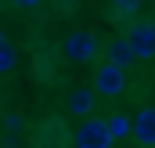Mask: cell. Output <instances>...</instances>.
<instances>
[{"mask_svg": "<svg viewBox=\"0 0 155 148\" xmlns=\"http://www.w3.org/2000/svg\"><path fill=\"white\" fill-rule=\"evenodd\" d=\"M126 43H130V54L134 62H152L155 58V18H134L126 25Z\"/></svg>", "mask_w": 155, "mask_h": 148, "instance_id": "1", "label": "cell"}, {"mask_svg": "<svg viewBox=\"0 0 155 148\" xmlns=\"http://www.w3.org/2000/svg\"><path fill=\"white\" fill-rule=\"evenodd\" d=\"M112 126H108V119H90V116H83V123H79L76 130H72V145L76 148H112Z\"/></svg>", "mask_w": 155, "mask_h": 148, "instance_id": "2", "label": "cell"}, {"mask_svg": "<svg viewBox=\"0 0 155 148\" xmlns=\"http://www.w3.org/2000/svg\"><path fill=\"white\" fill-rule=\"evenodd\" d=\"M97 36L90 33V29H72L69 36L61 40V54L72 62V65H87V62H94V54H97Z\"/></svg>", "mask_w": 155, "mask_h": 148, "instance_id": "3", "label": "cell"}, {"mask_svg": "<svg viewBox=\"0 0 155 148\" xmlns=\"http://www.w3.org/2000/svg\"><path fill=\"white\" fill-rule=\"evenodd\" d=\"M123 90H126V69L105 58V62L97 65V72H94V94L112 101V98H119Z\"/></svg>", "mask_w": 155, "mask_h": 148, "instance_id": "4", "label": "cell"}, {"mask_svg": "<svg viewBox=\"0 0 155 148\" xmlns=\"http://www.w3.org/2000/svg\"><path fill=\"white\" fill-rule=\"evenodd\" d=\"M130 134H134V141L141 148H155V105H148V109H141L134 116Z\"/></svg>", "mask_w": 155, "mask_h": 148, "instance_id": "5", "label": "cell"}, {"mask_svg": "<svg viewBox=\"0 0 155 148\" xmlns=\"http://www.w3.org/2000/svg\"><path fill=\"white\" fill-rule=\"evenodd\" d=\"M94 98H97V94H94V87H76V90H69V98H65V112L83 119V116H90L94 105H97Z\"/></svg>", "mask_w": 155, "mask_h": 148, "instance_id": "6", "label": "cell"}, {"mask_svg": "<svg viewBox=\"0 0 155 148\" xmlns=\"http://www.w3.org/2000/svg\"><path fill=\"white\" fill-rule=\"evenodd\" d=\"M108 18L116 25H130L134 18H141V0H112L108 4Z\"/></svg>", "mask_w": 155, "mask_h": 148, "instance_id": "7", "label": "cell"}, {"mask_svg": "<svg viewBox=\"0 0 155 148\" xmlns=\"http://www.w3.org/2000/svg\"><path fill=\"white\" fill-rule=\"evenodd\" d=\"M105 58L108 62H116V65H123V69H130L134 65V54H130V43L119 36V40H108L105 43Z\"/></svg>", "mask_w": 155, "mask_h": 148, "instance_id": "8", "label": "cell"}, {"mask_svg": "<svg viewBox=\"0 0 155 148\" xmlns=\"http://www.w3.org/2000/svg\"><path fill=\"white\" fill-rule=\"evenodd\" d=\"M15 62H18L15 43H11V36H4V33H0V76L11 72V69H15Z\"/></svg>", "mask_w": 155, "mask_h": 148, "instance_id": "9", "label": "cell"}, {"mask_svg": "<svg viewBox=\"0 0 155 148\" xmlns=\"http://www.w3.org/2000/svg\"><path fill=\"white\" fill-rule=\"evenodd\" d=\"M108 126H112V137H126L130 134V119L126 116H108Z\"/></svg>", "mask_w": 155, "mask_h": 148, "instance_id": "10", "label": "cell"}, {"mask_svg": "<svg viewBox=\"0 0 155 148\" xmlns=\"http://www.w3.org/2000/svg\"><path fill=\"white\" fill-rule=\"evenodd\" d=\"M18 130H22V116L15 112V116L4 119V134H7V137H18Z\"/></svg>", "mask_w": 155, "mask_h": 148, "instance_id": "11", "label": "cell"}, {"mask_svg": "<svg viewBox=\"0 0 155 148\" xmlns=\"http://www.w3.org/2000/svg\"><path fill=\"white\" fill-rule=\"evenodd\" d=\"M11 4H15V7H22V11H33V7H40L43 0H11Z\"/></svg>", "mask_w": 155, "mask_h": 148, "instance_id": "12", "label": "cell"}]
</instances>
